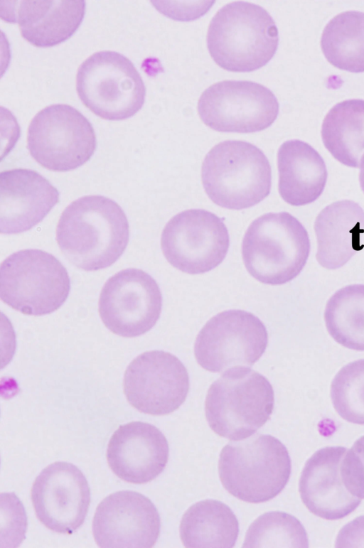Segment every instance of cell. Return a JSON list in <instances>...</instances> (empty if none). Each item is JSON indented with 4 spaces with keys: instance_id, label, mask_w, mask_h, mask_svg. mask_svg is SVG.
I'll return each mask as SVG.
<instances>
[{
    "instance_id": "1",
    "label": "cell",
    "mask_w": 364,
    "mask_h": 548,
    "mask_svg": "<svg viewBox=\"0 0 364 548\" xmlns=\"http://www.w3.org/2000/svg\"><path fill=\"white\" fill-rule=\"evenodd\" d=\"M56 240L66 258L86 271L107 268L124 252L129 227L122 208L102 195H86L63 212Z\"/></svg>"
},
{
    "instance_id": "2",
    "label": "cell",
    "mask_w": 364,
    "mask_h": 548,
    "mask_svg": "<svg viewBox=\"0 0 364 548\" xmlns=\"http://www.w3.org/2000/svg\"><path fill=\"white\" fill-rule=\"evenodd\" d=\"M279 33L274 21L260 6L237 1L222 7L212 18L207 45L214 61L232 72H251L274 55Z\"/></svg>"
},
{
    "instance_id": "3",
    "label": "cell",
    "mask_w": 364,
    "mask_h": 548,
    "mask_svg": "<svg viewBox=\"0 0 364 548\" xmlns=\"http://www.w3.org/2000/svg\"><path fill=\"white\" fill-rule=\"evenodd\" d=\"M311 249L307 230L287 212L268 213L249 225L242 240L245 266L257 281L282 285L296 278Z\"/></svg>"
},
{
    "instance_id": "4",
    "label": "cell",
    "mask_w": 364,
    "mask_h": 548,
    "mask_svg": "<svg viewBox=\"0 0 364 548\" xmlns=\"http://www.w3.org/2000/svg\"><path fill=\"white\" fill-rule=\"evenodd\" d=\"M291 469L286 446L269 434L229 442L218 462L224 488L237 498L253 503L279 494L288 483Z\"/></svg>"
},
{
    "instance_id": "5",
    "label": "cell",
    "mask_w": 364,
    "mask_h": 548,
    "mask_svg": "<svg viewBox=\"0 0 364 548\" xmlns=\"http://www.w3.org/2000/svg\"><path fill=\"white\" fill-rule=\"evenodd\" d=\"M201 176L209 198L231 210L258 204L269 195L272 186L271 166L263 151L239 140L213 147L204 159Z\"/></svg>"
},
{
    "instance_id": "6",
    "label": "cell",
    "mask_w": 364,
    "mask_h": 548,
    "mask_svg": "<svg viewBox=\"0 0 364 548\" xmlns=\"http://www.w3.org/2000/svg\"><path fill=\"white\" fill-rule=\"evenodd\" d=\"M274 404V393L267 378L237 366L226 370L210 385L205 412L210 427L218 435L240 440L267 421Z\"/></svg>"
},
{
    "instance_id": "7",
    "label": "cell",
    "mask_w": 364,
    "mask_h": 548,
    "mask_svg": "<svg viewBox=\"0 0 364 548\" xmlns=\"http://www.w3.org/2000/svg\"><path fill=\"white\" fill-rule=\"evenodd\" d=\"M70 280L66 269L51 254L24 249L8 257L0 267V297L27 315L41 316L66 301Z\"/></svg>"
},
{
    "instance_id": "8",
    "label": "cell",
    "mask_w": 364,
    "mask_h": 548,
    "mask_svg": "<svg viewBox=\"0 0 364 548\" xmlns=\"http://www.w3.org/2000/svg\"><path fill=\"white\" fill-rule=\"evenodd\" d=\"M77 94L96 115L110 121L134 116L142 107L146 87L127 57L104 50L87 58L78 69Z\"/></svg>"
},
{
    "instance_id": "9",
    "label": "cell",
    "mask_w": 364,
    "mask_h": 548,
    "mask_svg": "<svg viewBox=\"0 0 364 548\" xmlns=\"http://www.w3.org/2000/svg\"><path fill=\"white\" fill-rule=\"evenodd\" d=\"M28 149L43 167L54 171L75 169L93 155L96 136L92 125L78 110L68 104H53L32 119Z\"/></svg>"
},
{
    "instance_id": "10",
    "label": "cell",
    "mask_w": 364,
    "mask_h": 548,
    "mask_svg": "<svg viewBox=\"0 0 364 548\" xmlns=\"http://www.w3.org/2000/svg\"><path fill=\"white\" fill-rule=\"evenodd\" d=\"M268 333L255 315L228 310L212 317L198 333L194 354L205 370L222 372L237 366H251L264 353Z\"/></svg>"
},
{
    "instance_id": "11",
    "label": "cell",
    "mask_w": 364,
    "mask_h": 548,
    "mask_svg": "<svg viewBox=\"0 0 364 548\" xmlns=\"http://www.w3.org/2000/svg\"><path fill=\"white\" fill-rule=\"evenodd\" d=\"M229 245V233L223 220L202 209L184 210L172 217L161 238L167 261L190 274L217 267L225 258Z\"/></svg>"
},
{
    "instance_id": "12",
    "label": "cell",
    "mask_w": 364,
    "mask_h": 548,
    "mask_svg": "<svg viewBox=\"0 0 364 548\" xmlns=\"http://www.w3.org/2000/svg\"><path fill=\"white\" fill-rule=\"evenodd\" d=\"M198 109L202 121L215 131L252 133L272 124L279 114V102L261 84L225 80L202 93Z\"/></svg>"
},
{
    "instance_id": "13",
    "label": "cell",
    "mask_w": 364,
    "mask_h": 548,
    "mask_svg": "<svg viewBox=\"0 0 364 548\" xmlns=\"http://www.w3.org/2000/svg\"><path fill=\"white\" fill-rule=\"evenodd\" d=\"M162 295L156 280L143 270L129 268L111 276L100 296L99 311L105 326L123 337H136L159 320Z\"/></svg>"
},
{
    "instance_id": "14",
    "label": "cell",
    "mask_w": 364,
    "mask_h": 548,
    "mask_svg": "<svg viewBox=\"0 0 364 548\" xmlns=\"http://www.w3.org/2000/svg\"><path fill=\"white\" fill-rule=\"evenodd\" d=\"M124 390L129 402L139 411L152 415L167 414L184 402L189 390V376L174 355L164 350L147 351L127 367Z\"/></svg>"
},
{
    "instance_id": "15",
    "label": "cell",
    "mask_w": 364,
    "mask_h": 548,
    "mask_svg": "<svg viewBox=\"0 0 364 548\" xmlns=\"http://www.w3.org/2000/svg\"><path fill=\"white\" fill-rule=\"evenodd\" d=\"M31 499L38 520L46 527L56 532L72 534L85 520L90 489L77 466L55 462L36 478Z\"/></svg>"
},
{
    "instance_id": "16",
    "label": "cell",
    "mask_w": 364,
    "mask_h": 548,
    "mask_svg": "<svg viewBox=\"0 0 364 548\" xmlns=\"http://www.w3.org/2000/svg\"><path fill=\"white\" fill-rule=\"evenodd\" d=\"M160 530L156 506L144 495L132 490L106 497L97 507L92 525L100 547H151Z\"/></svg>"
},
{
    "instance_id": "17",
    "label": "cell",
    "mask_w": 364,
    "mask_h": 548,
    "mask_svg": "<svg viewBox=\"0 0 364 548\" xmlns=\"http://www.w3.org/2000/svg\"><path fill=\"white\" fill-rule=\"evenodd\" d=\"M169 447L162 432L141 421L121 425L112 434L107 457L114 473L132 483L156 478L168 462Z\"/></svg>"
},
{
    "instance_id": "18",
    "label": "cell",
    "mask_w": 364,
    "mask_h": 548,
    "mask_svg": "<svg viewBox=\"0 0 364 548\" xmlns=\"http://www.w3.org/2000/svg\"><path fill=\"white\" fill-rule=\"evenodd\" d=\"M346 450L343 446L318 450L307 460L301 474L299 490L304 504L313 514L326 520L341 519L361 502L342 480L341 464Z\"/></svg>"
},
{
    "instance_id": "19",
    "label": "cell",
    "mask_w": 364,
    "mask_h": 548,
    "mask_svg": "<svg viewBox=\"0 0 364 548\" xmlns=\"http://www.w3.org/2000/svg\"><path fill=\"white\" fill-rule=\"evenodd\" d=\"M58 190L38 173L17 168L0 173V232L16 234L40 222L57 204Z\"/></svg>"
},
{
    "instance_id": "20",
    "label": "cell",
    "mask_w": 364,
    "mask_h": 548,
    "mask_svg": "<svg viewBox=\"0 0 364 548\" xmlns=\"http://www.w3.org/2000/svg\"><path fill=\"white\" fill-rule=\"evenodd\" d=\"M316 259L329 270L343 267L364 248V210L343 199L324 207L314 221Z\"/></svg>"
},
{
    "instance_id": "21",
    "label": "cell",
    "mask_w": 364,
    "mask_h": 548,
    "mask_svg": "<svg viewBox=\"0 0 364 548\" xmlns=\"http://www.w3.org/2000/svg\"><path fill=\"white\" fill-rule=\"evenodd\" d=\"M4 19L19 25L22 36L37 47H52L69 39L80 26L84 1H18Z\"/></svg>"
},
{
    "instance_id": "22",
    "label": "cell",
    "mask_w": 364,
    "mask_h": 548,
    "mask_svg": "<svg viewBox=\"0 0 364 548\" xmlns=\"http://www.w3.org/2000/svg\"><path fill=\"white\" fill-rule=\"evenodd\" d=\"M277 166L278 190L287 203L306 205L323 193L328 178L326 166L309 144L299 139L284 141L278 150Z\"/></svg>"
},
{
    "instance_id": "23",
    "label": "cell",
    "mask_w": 364,
    "mask_h": 548,
    "mask_svg": "<svg viewBox=\"0 0 364 548\" xmlns=\"http://www.w3.org/2000/svg\"><path fill=\"white\" fill-rule=\"evenodd\" d=\"M239 534L232 510L216 500H204L190 507L180 525V535L187 547H232Z\"/></svg>"
},
{
    "instance_id": "24",
    "label": "cell",
    "mask_w": 364,
    "mask_h": 548,
    "mask_svg": "<svg viewBox=\"0 0 364 548\" xmlns=\"http://www.w3.org/2000/svg\"><path fill=\"white\" fill-rule=\"evenodd\" d=\"M321 138L334 159L358 168L364 154V100H348L334 105L323 122Z\"/></svg>"
},
{
    "instance_id": "25",
    "label": "cell",
    "mask_w": 364,
    "mask_h": 548,
    "mask_svg": "<svg viewBox=\"0 0 364 548\" xmlns=\"http://www.w3.org/2000/svg\"><path fill=\"white\" fill-rule=\"evenodd\" d=\"M321 45L333 66L364 72V13L348 11L333 17L323 29Z\"/></svg>"
},
{
    "instance_id": "26",
    "label": "cell",
    "mask_w": 364,
    "mask_h": 548,
    "mask_svg": "<svg viewBox=\"0 0 364 548\" xmlns=\"http://www.w3.org/2000/svg\"><path fill=\"white\" fill-rule=\"evenodd\" d=\"M324 321L337 343L364 351V284H351L336 291L326 302Z\"/></svg>"
},
{
    "instance_id": "27",
    "label": "cell",
    "mask_w": 364,
    "mask_h": 548,
    "mask_svg": "<svg viewBox=\"0 0 364 548\" xmlns=\"http://www.w3.org/2000/svg\"><path fill=\"white\" fill-rule=\"evenodd\" d=\"M243 547H308L304 527L294 516L271 511L257 517L249 527Z\"/></svg>"
},
{
    "instance_id": "28",
    "label": "cell",
    "mask_w": 364,
    "mask_h": 548,
    "mask_svg": "<svg viewBox=\"0 0 364 548\" xmlns=\"http://www.w3.org/2000/svg\"><path fill=\"white\" fill-rule=\"evenodd\" d=\"M333 406L344 420L364 424V358L343 365L330 387Z\"/></svg>"
},
{
    "instance_id": "29",
    "label": "cell",
    "mask_w": 364,
    "mask_h": 548,
    "mask_svg": "<svg viewBox=\"0 0 364 548\" xmlns=\"http://www.w3.org/2000/svg\"><path fill=\"white\" fill-rule=\"evenodd\" d=\"M341 473L348 491L364 499V435L346 450L341 464Z\"/></svg>"
},
{
    "instance_id": "30",
    "label": "cell",
    "mask_w": 364,
    "mask_h": 548,
    "mask_svg": "<svg viewBox=\"0 0 364 548\" xmlns=\"http://www.w3.org/2000/svg\"><path fill=\"white\" fill-rule=\"evenodd\" d=\"M336 547H364V515L343 526L336 538Z\"/></svg>"
},
{
    "instance_id": "31",
    "label": "cell",
    "mask_w": 364,
    "mask_h": 548,
    "mask_svg": "<svg viewBox=\"0 0 364 548\" xmlns=\"http://www.w3.org/2000/svg\"><path fill=\"white\" fill-rule=\"evenodd\" d=\"M359 183L362 191L364 193V154L361 157L359 164Z\"/></svg>"
}]
</instances>
